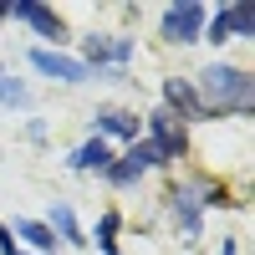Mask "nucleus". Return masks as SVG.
Listing matches in <instances>:
<instances>
[{
  "mask_svg": "<svg viewBox=\"0 0 255 255\" xmlns=\"http://www.w3.org/2000/svg\"><path fill=\"white\" fill-rule=\"evenodd\" d=\"M194 92L209 108V118H250L255 113V77L245 67H230V61H209L194 82Z\"/></svg>",
  "mask_w": 255,
  "mask_h": 255,
  "instance_id": "f257e3e1",
  "label": "nucleus"
},
{
  "mask_svg": "<svg viewBox=\"0 0 255 255\" xmlns=\"http://www.w3.org/2000/svg\"><path fill=\"white\" fill-rule=\"evenodd\" d=\"M143 143L158 153V163H174V158H184L189 153V128L184 123H174L163 108H153L143 118Z\"/></svg>",
  "mask_w": 255,
  "mask_h": 255,
  "instance_id": "f03ea898",
  "label": "nucleus"
},
{
  "mask_svg": "<svg viewBox=\"0 0 255 255\" xmlns=\"http://www.w3.org/2000/svg\"><path fill=\"white\" fill-rule=\"evenodd\" d=\"M5 20H26V26L46 41V51H61V41H67V20H61L51 5H36V0H10Z\"/></svg>",
  "mask_w": 255,
  "mask_h": 255,
  "instance_id": "7ed1b4c3",
  "label": "nucleus"
},
{
  "mask_svg": "<svg viewBox=\"0 0 255 255\" xmlns=\"http://www.w3.org/2000/svg\"><path fill=\"white\" fill-rule=\"evenodd\" d=\"M250 36H255V10L245 5V0H235V5H220L215 15L204 20V36L199 41L225 46V41H250Z\"/></svg>",
  "mask_w": 255,
  "mask_h": 255,
  "instance_id": "20e7f679",
  "label": "nucleus"
},
{
  "mask_svg": "<svg viewBox=\"0 0 255 255\" xmlns=\"http://www.w3.org/2000/svg\"><path fill=\"white\" fill-rule=\"evenodd\" d=\"M204 20H209V10L199 5V0H184V5H168L163 10L158 31H163L168 46H194V41L204 36Z\"/></svg>",
  "mask_w": 255,
  "mask_h": 255,
  "instance_id": "39448f33",
  "label": "nucleus"
},
{
  "mask_svg": "<svg viewBox=\"0 0 255 255\" xmlns=\"http://www.w3.org/2000/svg\"><path fill=\"white\" fill-rule=\"evenodd\" d=\"M153 168H163V163H158V153H153V148L138 138V143H128L123 153H118L108 168H102V179H108L113 189H128V184H138L143 174H153Z\"/></svg>",
  "mask_w": 255,
  "mask_h": 255,
  "instance_id": "423d86ee",
  "label": "nucleus"
},
{
  "mask_svg": "<svg viewBox=\"0 0 255 255\" xmlns=\"http://www.w3.org/2000/svg\"><path fill=\"white\" fill-rule=\"evenodd\" d=\"M163 113L174 123H209V108L199 102L189 77H163Z\"/></svg>",
  "mask_w": 255,
  "mask_h": 255,
  "instance_id": "0eeeda50",
  "label": "nucleus"
},
{
  "mask_svg": "<svg viewBox=\"0 0 255 255\" xmlns=\"http://www.w3.org/2000/svg\"><path fill=\"white\" fill-rule=\"evenodd\" d=\"M31 67H36L41 77H51V82H72V87H77V82H92V72L82 67L77 56H67V51H46V46H36V51H31Z\"/></svg>",
  "mask_w": 255,
  "mask_h": 255,
  "instance_id": "6e6552de",
  "label": "nucleus"
},
{
  "mask_svg": "<svg viewBox=\"0 0 255 255\" xmlns=\"http://www.w3.org/2000/svg\"><path fill=\"white\" fill-rule=\"evenodd\" d=\"M92 138H102V143H138L143 138V123H138V113H123V108H102L97 118H92Z\"/></svg>",
  "mask_w": 255,
  "mask_h": 255,
  "instance_id": "1a4fd4ad",
  "label": "nucleus"
},
{
  "mask_svg": "<svg viewBox=\"0 0 255 255\" xmlns=\"http://www.w3.org/2000/svg\"><path fill=\"white\" fill-rule=\"evenodd\" d=\"M168 209H174V220H179V230L189 240L204 230V204H199V189L194 184H174V189H168Z\"/></svg>",
  "mask_w": 255,
  "mask_h": 255,
  "instance_id": "9d476101",
  "label": "nucleus"
},
{
  "mask_svg": "<svg viewBox=\"0 0 255 255\" xmlns=\"http://www.w3.org/2000/svg\"><path fill=\"white\" fill-rule=\"evenodd\" d=\"M118 153H113V143H102V138H87V143H77L72 153H67V168L72 174H102Z\"/></svg>",
  "mask_w": 255,
  "mask_h": 255,
  "instance_id": "9b49d317",
  "label": "nucleus"
},
{
  "mask_svg": "<svg viewBox=\"0 0 255 255\" xmlns=\"http://www.w3.org/2000/svg\"><path fill=\"white\" fill-rule=\"evenodd\" d=\"M10 235H15V245L26 240L36 255H56V235H51L41 220H15V225H10Z\"/></svg>",
  "mask_w": 255,
  "mask_h": 255,
  "instance_id": "f8f14e48",
  "label": "nucleus"
},
{
  "mask_svg": "<svg viewBox=\"0 0 255 255\" xmlns=\"http://www.w3.org/2000/svg\"><path fill=\"white\" fill-rule=\"evenodd\" d=\"M51 230V235H61L67 245H87V235H82V225H77V215H72V204H51V215L41 220Z\"/></svg>",
  "mask_w": 255,
  "mask_h": 255,
  "instance_id": "ddd939ff",
  "label": "nucleus"
},
{
  "mask_svg": "<svg viewBox=\"0 0 255 255\" xmlns=\"http://www.w3.org/2000/svg\"><path fill=\"white\" fill-rule=\"evenodd\" d=\"M118 230H123V220L108 209V215L97 220V250H102V255H123V250H118Z\"/></svg>",
  "mask_w": 255,
  "mask_h": 255,
  "instance_id": "4468645a",
  "label": "nucleus"
},
{
  "mask_svg": "<svg viewBox=\"0 0 255 255\" xmlns=\"http://www.w3.org/2000/svg\"><path fill=\"white\" fill-rule=\"evenodd\" d=\"M0 102H5V108H26V102H31L26 82H20V77H10V72H0Z\"/></svg>",
  "mask_w": 255,
  "mask_h": 255,
  "instance_id": "2eb2a0df",
  "label": "nucleus"
},
{
  "mask_svg": "<svg viewBox=\"0 0 255 255\" xmlns=\"http://www.w3.org/2000/svg\"><path fill=\"white\" fill-rule=\"evenodd\" d=\"M220 255H240V250H235V240H225V245H220Z\"/></svg>",
  "mask_w": 255,
  "mask_h": 255,
  "instance_id": "dca6fc26",
  "label": "nucleus"
},
{
  "mask_svg": "<svg viewBox=\"0 0 255 255\" xmlns=\"http://www.w3.org/2000/svg\"><path fill=\"white\" fill-rule=\"evenodd\" d=\"M0 20H5V0H0Z\"/></svg>",
  "mask_w": 255,
  "mask_h": 255,
  "instance_id": "f3484780",
  "label": "nucleus"
},
{
  "mask_svg": "<svg viewBox=\"0 0 255 255\" xmlns=\"http://www.w3.org/2000/svg\"><path fill=\"white\" fill-rule=\"evenodd\" d=\"M15 255H31V250H15Z\"/></svg>",
  "mask_w": 255,
  "mask_h": 255,
  "instance_id": "a211bd4d",
  "label": "nucleus"
}]
</instances>
